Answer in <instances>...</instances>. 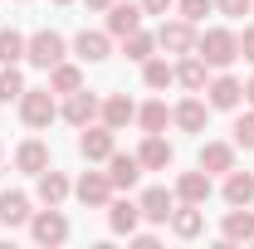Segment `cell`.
Instances as JSON below:
<instances>
[{"label":"cell","mask_w":254,"mask_h":249,"mask_svg":"<svg viewBox=\"0 0 254 249\" xmlns=\"http://www.w3.org/2000/svg\"><path fill=\"white\" fill-rule=\"evenodd\" d=\"M195 54L210 63V68H230V63L240 59V34L225 30V25H215V30L195 34Z\"/></svg>","instance_id":"1"},{"label":"cell","mask_w":254,"mask_h":249,"mask_svg":"<svg viewBox=\"0 0 254 249\" xmlns=\"http://www.w3.org/2000/svg\"><path fill=\"white\" fill-rule=\"evenodd\" d=\"M20 118H25V127H49L59 118L54 88H25V93H20Z\"/></svg>","instance_id":"2"},{"label":"cell","mask_w":254,"mask_h":249,"mask_svg":"<svg viewBox=\"0 0 254 249\" xmlns=\"http://www.w3.org/2000/svg\"><path fill=\"white\" fill-rule=\"evenodd\" d=\"M64 54H68V44H64L59 30H39V34H30V44H25V59H30L34 68H54V63H64Z\"/></svg>","instance_id":"3"},{"label":"cell","mask_w":254,"mask_h":249,"mask_svg":"<svg viewBox=\"0 0 254 249\" xmlns=\"http://www.w3.org/2000/svg\"><path fill=\"white\" fill-rule=\"evenodd\" d=\"M83 137H78V152H83V161H108V156L118 152V137H113V127L108 123H88L78 127Z\"/></svg>","instance_id":"4"},{"label":"cell","mask_w":254,"mask_h":249,"mask_svg":"<svg viewBox=\"0 0 254 249\" xmlns=\"http://www.w3.org/2000/svg\"><path fill=\"white\" fill-rule=\"evenodd\" d=\"M30 235L39 245H64V240H68V215H64L59 205H49V210L30 215Z\"/></svg>","instance_id":"5"},{"label":"cell","mask_w":254,"mask_h":249,"mask_svg":"<svg viewBox=\"0 0 254 249\" xmlns=\"http://www.w3.org/2000/svg\"><path fill=\"white\" fill-rule=\"evenodd\" d=\"M157 49H166V54H195V25L190 20H166L157 30Z\"/></svg>","instance_id":"6"},{"label":"cell","mask_w":254,"mask_h":249,"mask_svg":"<svg viewBox=\"0 0 254 249\" xmlns=\"http://www.w3.org/2000/svg\"><path fill=\"white\" fill-rule=\"evenodd\" d=\"M142 15H147L142 5H132V0H113V5H108V34H113V39L137 34V30H142Z\"/></svg>","instance_id":"7"},{"label":"cell","mask_w":254,"mask_h":249,"mask_svg":"<svg viewBox=\"0 0 254 249\" xmlns=\"http://www.w3.org/2000/svg\"><path fill=\"white\" fill-rule=\"evenodd\" d=\"M205 93H210V108H215V113H235V108L245 103V83H240V78H230V73L220 68V78H210V83H205Z\"/></svg>","instance_id":"8"},{"label":"cell","mask_w":254,"mask_h":249,"mask_svg":"<svg viewBox=\"0 0 254 249\" xmlns=\"http://www.w3.org/2000/svg\"><path fill=\"white\" fill-rule=\"evenodd\" d=\"M98 108H103V103H98L93 93H83V88H78V93H64V123H73V127H88V123H98Z\"/></svg>","instance_id":"9"},{"label":"cell","mask_w":254,"mask_h":249,"mask_svg":"<svg viewBox=\"0 0 254 249\" xmlns=\"http://www.w3.org/2000/svg\"><path fill=\"white\" fill-rule=\"evenodd\" d=\"M142 220H152V225H166L171 220V210H176V190H166V186H152V190H142Z\"/></svg>","instance_id":"10"},{"label":"cell","mask_w":254,"mask_h":249,"mask_svg":"<svg viewBox=\"0 0 254 249\" xmlns=\"http://www.w3.org/2000/svg\"><path fill=\"white\" fill-rule=\"evenodd\" d=\"M98 118L113 127V132H123L127 123H137V103H132L127 93H108V98H103V108H98Z\"/></svg>","instance_id":"11"},{"label":"cell","mask_w":254,"mask_h":249,"mask_svg":"<svg viewBox=\"0 0 254 249\" xmlns=\"http://www.w3.org/2000/svg\"><path fill=\"white\" fill-rule=\"evenodd\" d=\"M73 54L83 63H103L108 54H113V34L108 30H83L78 39H73Z\"/></svg>","instance_id":"12"},{"label":"cell","mask_w":254,"mask_h":249,"mask_svg":"<svg viewBox=\"0 0 254 249\" xmlns=\"http://www.w3.org/2000/svg\"><path fill=\"white\" fill-rule=\"evenodd\" d=\"M171 142H166V137H161V132H147V142H142V147H137V161H142V171H166V166H171Z\"/></svg>","instance_id":"13"},{"label":"cell","mask_w":254,"mask_h":249,"mask_svg":"<svg viewBox=\"0 0 254 249\" xmlns=\"http://www.w3.org/2000/svg\"><path fill=\"white\" fill-rule=\"evenodd\" d=\"M78 200H83V205H108V200H113V181H108V171H83V176H78Z\"/></svg>","instance_id":"14"},{"label":"cell","mask_w":254,"mask_h":249,"mask_svg":"<svg viewBox=\"0 0 254 249\" xmlns=\"http://www.w3.org/2000/svg\"><path fill=\"white\" fill-rule=\"evenodd\" d=\"M205 73H210V63L200 59V54H181V63H176V83H181L186 93H205V83H210Z\"/></svg>","instance_id":"15"},{"label":"cell","mask_w":254,"mask_h":249,"mask_svg":"<svg viewBox=\"0 0 254 249\" xmlns=\"http://www.w3.org/2000/svg\"><path fill=\"white\" fill-rule=\"evenodd\" d=\"M205 118H210V103H200V98H181L171 108V123L181 132H205Z\"/></svg>","instance_id":"16"},{"label":"cell","mask_w":254,"mask_h":249,"mask_svg":"<svg viewBox=\"0 0 254 249\" xmlns=\"http://www.w3.org/2000/svg\"><path fill=\"white\" fill-rule=\"evenodd\" d=\"M137 176H142V161H137V156H127V152L108 156V181H113V190H132Z\"/></svg>","instance_id":"17"},{"label":"cell","mask_w":254,"mask_h":249,"mask_svg":"<svg viewBox=\"0 0 254 249\" xmlns=\"http://www.w3.org/2000/svg\"><path fill=\"white\" fill-rule=\"evenodd\" d=\"M176 200L205 205V200H210V171H205V166H200V171H181V181H176Z\"/></svg>","instance_id":"18"},{"label":"cell","mask_w":254,"mask_h":249,"mask_svg":"<svg viewBox=\"0 0 254 249\" xmlns=\"http://www.w3.org/2000/svg\"><path fill=\"white\" fill-rule=\"evenodd\" d=\"M142 225V205L137 200H108V230L113 235H132Z\"/></svg>","instance_id":"19"},{"label":"cell","mask_w":254,"mask_h":249,"mask_svg":"<svg viewBox=\"0 0 254 249\" xmlns=\"http://www.w3.org/2000/svg\"><path fill=\"white\" fill-rule=\"evenodd\" d=\"M30 195H25V190H0V225H10V230H15V225H30Z\"/></svg>","instance_id":"20"},{"label":"cell","mask_w":254,"mask_h":249,"mask_svg":"<svg viewBox=\"0 0 254 249\" xmlns=\"http://www.w3.org/2000/svg\"><path fill=\"white\" fill-rule=\"evenodd\" d=\"M200 166H205L210 176L235 171V142H205V147H200Z\"/></svg>","instance_id":"21"},{"label":"cell","mask_w":254,"mask_h":249,"mask_svg":"<svg viewBox=\"0 0 254 249\" xmlns=\"http://www.w3.org/2000/svg\"><path fill=\"white\" fill-rule=\"evenodd\" d=\"M171 230H176L181 240H195V235L205 230V215H200V205H190V200H181V205L171 210Z\"/></svg>","instance_id":"22"},{"label":"cell","mask_w":254,"mask_h":249,"mask_svg":"<svg viewBox=\"0 0 254 249\" xmlns=\"http://www.w3.org/2000/svg\"><path fill=\"white\" fill-rule=\"evenodd\" d=\"M220 230H225V240H230V245H250V240H254V215L245 210V205H235V210L225 215Z\"/></svg>","instance_id":"23"},{"label":"cell","mask_w":254,"mask_h":249,"mask_svg":"<svg viewBox=\"0 0 254 249\" xmlns=\"http://www.w3.org/2000/svg\"><path fill=\"white\" fill-rule=\"evenodd\" d=\"M34 181H39V200H44V205H64V195L73 190V186H68V176H64V171H49V166H44Z\"/></svg>","instance_id":"24"},{"label":"cell","mask_w":254,"mask_h":249,"mask_svg":"<svg viewBox=\"0 0 254 249\" xmlns=\"http://www.w3.org/2000/svg\"><path fill=\"white\" fill-rule=\"evenodd\" d=\"M15 166H20V171H30V176H39V171L49 166V147H44L39 137L20 142V152H15Z\"/></svg>","instance_id":"25"},{"label":"cell","mask_w":254,"mask_h":249,"mask_svg":"<svg viewBox=\"0 0 254 249\" xmlns=\"http://www.w3.org/2000/svg\"><path fill=\"white\" fill-rule=\"evenodd\" d=\"M225 200L230 205H250L254 200V176L250 171H225Z\"/></svg>","instance_id":"26"},{"label":"cell","mask_w":254,"mask_h":249,"mask_svg":"<svg viewBox=\"0 0 254 249\" xmlns=\"http://www.w3.org/2000/svg\"><path fill=\"white\" fill-rule=\"evenodd\" d=\"M49 88H54V93H78V88H83V73H78L73 63H54V68H49Z\"/></svg>","instance_id":"27"},{"label":"cell","mask_w":254,"mask_h":249,"mask_svg":"<svg viewBox=\"0 0 254 249\" xmlns=\"http://www.w3.org/2000/svg\"><path fill=\"white\" fill-rule=\"evenodd\" d=\"M123 49H127V59H132V63H147V59H152V49H157V34L137 30V34H127V39H123Z\"/></svg>","instance_id":"28"},{"label":"cell","mask_w":254,"mask_h":249,"mask_svg":"<svg viewBox=\"0 0 254 249\" xmlns=\"http://www.w3.org/2000/svg\"><path fill=\"white\" fill-rule=\"evenodd\" d=\"M142 83H147V88H166V83H176V68L166 59H147L142 63Z\"/></svg>","instance_id":"29"},{"label":"cell","mask_w":254,"mask_h":249,"mask_svg":"<svg viewBox=\"0 0 254 249\" xmlns=\"http://www.w3.org/2000/svg\"><path fill=\"white\" fill-rule=\"evenodd\" d=\"M166 123H171L166 103H142V108H137V127H142V132H161Z\"/></svg>","instance_id":"30"},{"label":"cell","mask_w":254,"mask_h":249,"mask_svg":"<svg viewBox=\"0 0 254 249\" xmlns=\"http://www.w3.org/2000/svg\"><path fill=\"white\" fill-rule=\"evenodd\" d=\"M25 44H30V39L20 30H0V63H20L25 59Z\"/></svg>","instance_id":"31"},{"label":"cell","mask_w":254,"mask_h":249,"mask_svg":"<svg viewBox=\"0 0 254 249\" xmlns=\"http://www.w3.org/2000/svg\"><path fill=\"white\" fill-rule=\"evenodd\" d=\"M25 93V78H20V68L15 63H0V103H10V98Z\"/></svg>","instance_id":"32"},{"label":"cell","mask_w":254,"mask_h":249,"mask_svg":"<svg viewBox=\"0 0 254 249\" xmlns=\"http://www.w3.org/2000/svg\"><path fill=\"white\" fill-rule=\"evenodd\" d=\"M210 10H215V0H176V15H181V20H190V25H200Z\"/></svg>","instance_id":"33"},{"label":"cell","mask_w":254,"mask_h":249,"mask_svg":"<svg viewBox=\"0 0 254 249\" xmlns=\"http://www.w3.org/2000/svg\"><path fill=\"white\" fill-rule=\"evenodd\" d=\"M235 147H245V152H254V108L235 123Z\"/></svg>","instance_id":"34"},{"label":"cell","mask_w":254,"mask_h":249,"mask_svg":"<svg viewBox=\"0 0 254 249\" xmlns=\"http://www.w3.org/2000/svg\"><path fill=\"white\" fill-rule=\"evenodd\" d=\"M250 5H254V0H215V10H220V15H230V20L250 15Z\"/></svg>","instance_id":"35"},{"label":"cell","mask_w":254,"mask_h":249,"mask_svg":"<svg viewBox=\"0 0 254 249\" xmlns=\"http://www.w3.org/2000/svg\"><path fill=\"white\" fill-rule=\"evenodd\" d=\"M240 59L254 63V25H245V34H240Z\"/></svg>","instance_id":"36"},{"label":"cell","mask_w":254,"mask_h":249,"mask_svg":"<svg viewBox=\"0 0 254 249\" xmlns=\"http://www.w3.org/2000/svg\"><path fill=\"white\" fill-rule=\"evenodd\" d=\"M171 5H176V0H142V10H147V15H166Z\"/></svg>","instance_id":"37"},{"label":"cell","mask_w":254,"mask_h":249,"mask_svg":"<svg viewBox=\"0 0 254 249\" xmlns=\"http://www.w3.org/2000/svg\"><path fill=\"white\" fill-rule=\"evenodd\" d=\"M127 240H137V249H157V235H137V230H132Z\"/></svg>","instance_id":"38"},{"label":"cell","mask_w":254,"mask_h":249,"mask_svg":"<svg viewBox=\"0 0 254 249\" xmlns=\"http://www.w3.org/2000/svg\"><path fill=\"white\" fill-rule=\"evenodd\" d=\"M108 5H113V0H88V10H108Z\"/></svg>","instance_id":"39"},{"label":"cell","mask_w":254,"mask_h":249,"mask_svg":"<svg viewBox=\"0 0 254 249\" xmlns=\"http://www.w3.org/2000/svg\"><path fill=\"white\" fill-rule=\"evenodd\" d=\"M245 98H250V108H254V78H250V83H245Z\"/></svg>","instance_id":"40"},{"label":"cell","mask_w":254,"mask_h":249,"mask_svg":"<svg viewBox=\"0 0 254 249\" xmlns=\"http://www.w3.org/2000/svg\"><path fill=\"white\" fill-rule=\"evenodd\" d=\"M54 5H73V0H54Z\"/></svg>","instance_id":"41"}]
</instances>
